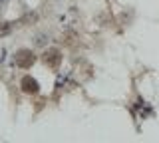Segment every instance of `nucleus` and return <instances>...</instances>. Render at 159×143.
<instances>
[{"label": "nucleus", "mask_w": 159, "mask_h": 143, "mask_svg": "<svg viewBox=\"0 0 159 143\" xmlns=\"http://www.w3.org/2000/svg\"><path fill=\"white\" fill-rule=\"evenodd\" d=\"M14 62H16L18 68H22V70H28V68H32V64L36 62V54L32 50H18L16 52V58H14Z\"/></svg>", "instance_id": "obj_2"}, {"label": "nucleus", "mask_w": 159, "mask_h": 143, "mask_svg": "<svg viewBox=\"0 0 159 143\" xmlns=\"http://www.w3.org/2000/svg\"><path fill=\"white\" fill-rule=\"evenodd\" d=\"M20 87H22V92H24V93H28V96H34V93H38V92H40L38 82L34 80L32 76H24L22 80H20Z\"/></svg>", "instance_id": "obj_3"}, {"label": "nucleus", "mask_w": 159, "mask_h": 143, "mask_svg": "<svg viewBox=\"0 0 159 143\" xmlns=\"http://www.w3.org/2000/svg\"><path fill=\"white\" fill-rule=\"evenodd\" d=\"M62 52H60V48H48V50H44L42 54V62L46 64L48 68H52V70H58L60 64H62Z\"/></svg>", "instance_id": "obj_1"}, {"label": "nucleus", "mask_w": 159, "mask_h": 143, "mask_svg": "<svg viewBox=\"0 0 159 143\" xmlns=\"http://www.w3.org/2000/svg\"><path fill=\"white\" fill-rule=\"evenodd\" d=\"M10 32H12V24H8V22H2V24H0V38H2V36H8Z\"/></svg>", "instance_id": "obj_4"}]
</instances>
